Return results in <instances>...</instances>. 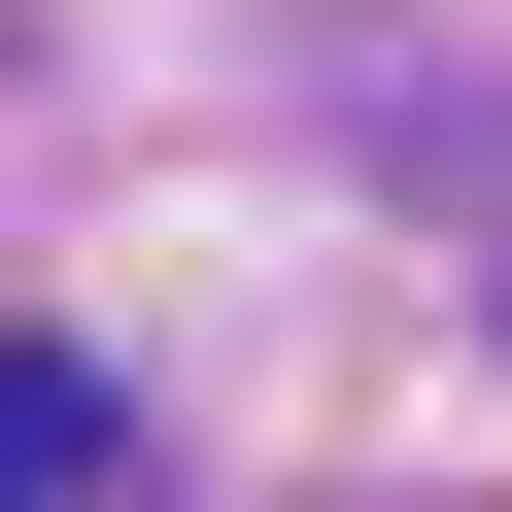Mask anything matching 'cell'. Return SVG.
I'll list each match as a JSON object with an SVG mask.
<instances>
[{
    "label": "cell",
    "mask_w": 512,
    "mask_h": 512,
    "mask_svg": "<svg viewBox=\"0 0 512 512\" xmlns=\"http://www.w3.org/2000/svg\"><path fill=\"white\" fill-rule=\"evenodd\" d=\"M103 478H137V410H103L69 342H0V512H103Z\"/></svg>",
    "instance_id": "1"
}]
</instances>
